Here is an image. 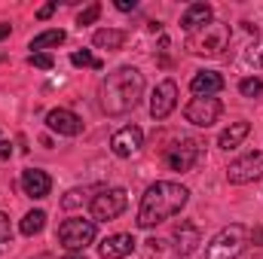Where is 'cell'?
<instances>
[{
  "instance_id": "cell-1",
  "label": "cell",
  "mask_w": 263,
  "mask_h": 259,
  "mask_svg": "<svg viewBox=\"0 0 263 259\" xmlns=\"http://www.w3.org/2000/svg\"><path fill=\"white\" fill-rule=\"evenodd\" d=\"M101 110L107 116H126L144 95V73L138 67H117L101 82Z\"/></svg>"
},
{
  "instance_id": "cell-33",
  "label": "cell",
  "mask_w": 263,
  "mask_h": 259,
  "mask_svg": "<svg viewBox=\"0 0 263 259\" xmlns=\"http://www.w3.org/2000/svg\"><path fill=\"white\" fill-rule=\"evenodd\" d=\"M248 241H254V244H263V226H260V229H254V232H248Z\"/></svg>"
},
{
  "instance_id": "cell-2",
  "label": "cell",
  "mask_w": 263,
  "mask_h": 259,
  "mask_svg": "<svg viewBox=\"0 0 263 259\" xmlns=\"http://www.w3.org/2000/svg\"><path fill=\"white\" fill-rule=\"evenodd\" d=\"M187 198H190V189L181 186V183H172V180H159V183H153V186L144 192V198H141V207H138V226H141V229H153V226L172 220L175 213L184 210Z\"/></svg>"
},
{
  "instance_id": "cell-10",
  "label": "cell",
  "mask_w": 263,
  "mask_h": 259,
  "mask_svg": "<svg viewBox=\"0 0 263 259\" xmlns=\"http://www.w3.org/2000/svg\"><path fill=\"white\" fill-rule=\"evenodd\" d=\"M175 104H178V85H175V79H162V82L153 89V98H150V116H153L156 122H162V119L172 116Z\"/></svg>"
},
{
  "instance_id": "cell-4",
  "label": "cell",
  "mask_w": 263,
  "mask_h": 259,
  "mask_svg": "<svg viewBox=\"0 0 263 259\" xmlns=\"http://www.w3.org/2000/svg\"><path fill=\"white\" fill-rule=\"evenodd\" d=\"M248 244V229L233 223V226H223L205 247V259H239L242 250Z\"/></svg>"
},
{
  "instance_id": "cell-32",
  "label": "cell",
  "mask_w": 263,
  "mask_h": 259,
  "mask_svg": "<svg viewBox=\"0 0 263 259\" xmlns=\"http://www.w3.org/2000/svg\"><path fill=\"white\" fill-rule=\"evenodd\" d=\"M12 156V146H9V140H0V159H9Z\"/></svg>"
},
{
  "instance_id": "cell-36",
  "label": "cell",
  "mask_w": 263,
  "mask_h": 259,
  "mask_svg": "<svg viewBox=\"0 0 263 259\" xmlns=\"http://www.w3.org/2000/svg\"><path fill=\"white\" fill-rule=\"evenodd\" d=\"M34 259H52V256L49 253H40V256H34Z\"/></svg>"
},
{
  "instance_id": "cell-19",
  "label": "cell",
  "mask_w": 263,
  "mask_h": 259,
  "mask_svg": "<svg viewBox=\"0 0 263 259\" xmlns=\"http://www.w3.org/2000/svg\"><path fill=\"white\" fill-rule=\"evenodd\" d=\"M248 131H251V125H248V122H233L230 128L220 131L217 146H220V149H233V146H239V143L248 137Z\"/></svg>"
},
{
  "instance_id": "cell-7",
  "label": "cell",
  "mask_w": 263,
  "mask_h": 259,
  "mask_svg": "<svg viewBox=\"0 0 263 259\" xmlns=\"http://www.w3.org/2000/svg\"><path fill=\"white\" fill-rule=\"evenodd\" d=\"M199 156H202V143L193 140V137H181L172 146H165V156L162 159H165V165L172 171H190L199 162Z\"/></svg>"
},
{
  "instance_id": "cell-27",
  "label": "cell",
  "mask_w": 263,
  "mask_h": 259,
  "mask_svg": "<svg viewBox=\"0 0 263 259\" xmlns=\"http://www.w3.org/2000/svg\"><path fill=\"white\" fill-rule=\"evenodd\" d=\"M245 64L263 67V43L257 46V49H248V52H245Z\"/></svg>"
},
{
  "instance_id": "cell-22",
  "label": "cell",
  "mask_w": 263,
  "mask_h": 259,
  "mask_svg": "<svg viewBox=\"0 0 263 259\" xmlns=\"http://www.w3.org/2000/svg\"><path fill=\"white\" fill-rule=\"evenodd\" d=\"M165 247H168V241H162V238H150V241H144V256L147 259H168L165 256Z\"/></svg>"
},
{
  "instance_id": "cell-8",
  "label": "cell",
  "mask_w": 263,
  "mask_h": 259,
  "mask_svg": "<svg viewBox=\"0 0 263 259\" xmlns=\"http://www.w3.org/2000/svg\"><path fill=\"white\" fill-rule=\"evenodd\" d=\"M263 177V153H245L242 159L230 162L227 168V180L233 186H245V183H254Z\"/></svg>"
},
{
  "instance_id": "cell-16",
  "label": "cell",
  "mask_w": 263,
  "mask_h": 259,
  "mask_svg": "<svg viewBox=\"0 0 263 259\" xmlns=\"http://www.w3.org/2000/svg\"><path fill=\"white\" fill-rule=\"evenodd\" d=\"M211 21H214V9H211L208 3H190V6L184 9V15H181V28H184L187 34H193V31L211 25Z\"/></svg>"
},
{
  "instance_id": "cell-5",
  "label": "cell",
  "mask_w": 263,
  "mask_h": 259,
  "mask_svg": "<svg viewBox=\"0 0 263 259\" xmlns=\"http://www.w3.org/2000/svg\"><path fill=\"white\" fill-rule=\"evenodd\" d=\"M59 241L65 244L67 250L83 253V250L95 241V220H83V217L65 220V223L59 226Z\"/></svg>"
},
{
  "instance_id": "cell-14",
  "label": "cell",
  "mask_w": 263,
  "mask_h": 259,
  "mask_svg": "<svg viewBox=\"0 0 263 259\" xmlns=\"http://www.w3.org/2000/svg\"><path fill=\"white\" fill-rule=\"evenodd\" d=\"M22 189H25L28 198H46L49 189H52V180H49L46 171H40V168H28V171H22Z\"/></svg>"
},
{
  "instance_id": "cell-24",
  "label": "cell",
  "mask_w": 263,
  "mask_h": 259,
  "mask_svg": "<svg viewBox=\"0 0 263 259\" xmlns=\"http://www.w3.org/2000/svg\"><path fill=\"white\" fill-rule=\"evenodd\" d=\"M239 92H242L245 98H257V95H263V82L257 76H245V79L239 82Z\"/></svg>"
},
{
  "instance_id": "cell-15",
  "label": "cell",
  "mask_w": 263,
  "mask_h": 259,
  "mask_svg": "<svg viewBox=\"0 0 263 259\" xmlns=\"http://www.w3.org/2000/svg\"><path fill=\"white\" fill-rule=\"evenodd\" d=\"M223 89V76L217 70H199L196 76L190 79V92L196 98H214Z\"/></svg>"
},
{
  "instance_id": "cell-21",
  "label": "cell",
  "mask_w": 263,
  "mask_h": 259,
  "mask_svg": "<svg viewBox=\"0 0 263 259\" xmlns=\"http://www.w3.org/2000/svg\"><path fill=\"white\" fill-rule=\"evenodd\" d=\"M43 226H46V213L43 210H31V213H25V220H22V235H40L43 232Z\"/></svg>"
},
{
  "instance_id": "cell-26",
  "label": "cell",
  "mask_w": 263,
  "mask_h": 259,
  "mask_svg": "<svg viewBox=\"0 0 263 259\" xmlns=\"http://www.w3.org/2000/svg\"><path fill=\"white\" fill-rule=\"evenodd\" d=\"M28 64L40 67V70H49V67H52V55H46V52H31V55H28Z\"/></svg>"
},
{
  "instance_id": "cell-23",
  "label": "cell",
  "mask_w": 263,
  "mask_h": 259,
  "mask_svg": "<svg viewBox=\"0 0 263 259\" xmlns=\"http://www.w3.org/2000/svg\"><path fill=\"white\" fill-rule=\"evenodd\" d=\"M70 64H73V67H95V70H101V67H104L95 55H92V52H89V49L73 52V55H70Z\"/></svg>"
},
{
  "instance_id": "cell-11",
  "label": "cell",
  "mask_w": 263,
  "mask_h": 259,
  "mask_svg": "<svg viewBox=\"0 0 263 259\" xmlns=\"http://www.w3.org/2000/svg\"><path fill=\"white\" fill-rule=\"evenodd\" d=\"M141 143H144V131L138 128V125H126V128H120L114 137H110V149H114L117 159H129V156H135V153L141 149Z\"/></svg>"
},
{
  "instance_id": "cell-34",
  "label": "cell",
  "mask_w": 263,
  "mask_h": 259,
  "mask_svg": "<svg viewBox=\"0 0 263 259\" xmlns=\"http://www.w3.org/2000/svg\"><path fill=\"white\" fill-rule=\"evenodd\" d=\"M3 37H9V25H6V21H0V40H3Z\"/></svg>"
},
{
  "instance_id": "cell-30",
  "label": "cell",
  "mask_w": 263,
  "mask_h": 259,
  "mask_svg": "<svg viewBox=\"0 0 263 259\" xmlns=\"http://www.w3.org/2000/svg\"><path fill=\"white\" fill-rule=\"evenodd\" d=\"M117 9L120 12H132V9H138V0H117Z\"/></svg>"
},
{
  "instance_id": "cell-12",
  "label": "cell",
  "mask_w": 263,
  "mask_h": 259,
  "mask_svg": "<svg viewBox=\"0 0 263 259\" xmlns=\"http://www.w3.org/2000/svg\"><path fill=\"white\" fill-rule=\"evenodd\" d=\"M46 125L52 131H59V134H65V137H77V134L83 131V119H80L73 110L59 107V110H49V113H46Z\"/></svg>"
},
{
  "instance_id": "cell-31",
  "label": "cell",
  "mask_w": 263,
  "mask_h": 259,
  "mask_svg": "<svg viewBox=\"0 0 263 259\" xmlns=\"http://www.w3.org/2000/svg\"><path fill=\"white\" fill-rule=\"evenodd\" d=\"M52 12H55V3H46V6H40V9H37V18H49Z\"/></svg>"
},
{
  "instance_id": "cell-17",
  "label": "cell",
  "mask_w": 263,
  "mask_h": 259,
  "mask_svg": "<svg viewBox=\"0 0 263 259\" xmlns=\"http://www.w3.org/2000/svg\"><path fill=\"white\" fill-rule=\"evenodd\" d=\"M135 247H138V241L132 235H110L98 244V253H101V259H123L129 256Z\"/></svg>"
},
{
  "instance_id": "cell-9",
  "label": "cell",
  "mask_w": 263,
  "mask_h": 259,
  "mask_svg": "<svg viewBox=\"0 0 263 259\" xmlns=\"http://www.w3.org/2000/svg\"><path fill=\"white\" fill-rule=\"evenodd\" d=\"M220 110H223V104H220L217 98H193V101L184 107V119H187L190 125L208 128V125H214V122H217Z\"/></svg>"
},
{
  "instance_id": "cell-20",
  "label": "cell",
  "mask_w": 263,
  "mask_h": 259,
  "mask_svg": "<svg viewBox=\"0 0 263 259\" xmlns=\"http://www.w3.org/2000/svg\"><path fill=\"white\" fill-rule=\"evenodd\" d=\"M65 31H43V34H37L34 40H31V49L34 52H40V49H52V46H62L65 43Z\"/></svg>"
},
{
  "instance_id": "cell-3",
  "label": "cell",
  "mask_w": 263,
  "mask_h": 259,
  "mask_svg": "<svg viewBox=\"0 0 263 259\" xmlns=\"http://www.w3.org/2000/svg\"><path fill=\"white\" fill-rule=\"evenodd\" d=\"M230 37H233L230 25H223V21H211V25L199 28V31H193V34L187 37V49H190L193 55L217 58V55H223V49L230 46Z\"/></svg>"
},
{
  "instance_id": "cell-28",
  "label": "cell",
  "mask_w": 263,
  "mask_h": 259,
  "mask_svg": "<svg viewBox=\"0 0 263 259\" xmlns=\"http://www.w3.org/2000/svg\"><path fill=\"white\" fill-rule=\"evenodd\" d=\"M83 195H86L83 189H70V192L62 198V207H67V210H70V207H77V204L83 201Z\"/></svg>"
},
{
  "instance_id": "cell-35",
  "label": "cell",
  "mask_w": 263,
  "mask_h": 259,
  "mask_svg": "<svg viewBox=\"0 0 263 259\" xmlns=\"http://www.w3.org/2000/svg\"><path fill=\"white\" fill-rule=\"evenodd\" d=\"M65 259H83V253H70V256H65Z\"/></svg>"
},
{
  "instance_id": "cell-6",
  "label": "cell",
  "mask_w": 263,
  "mask_h": 259,
  "mask_svg": "<svg viewBox=\"0 0 263 259\" xmlns=\"http://www.w3.org/2000/svg\"><path fill=\"white\" fill-rule=\"evenodd\" d=\"M129 207V195L126 189H101V192L92 198V220L95 223H110V220H117L123 210Z\"/></svg>"
},
{
  "instance_id": "cell-13",
  "label": "cell",
  "mask_w": 263,
  "mask_h": 259,
  "mask_svg": "<svg viewBox=\"0 0 263 259\" xmlns=\"http://www.w3.org/2000/svg\"><path fill=\"white\" fill-rule=\"evenodd\" d=\"M175 253L178 256H190L193 250H196V244H202V232H199L196 223H190V220H181L178 226H175Z\"/></svg>"
},
{
  "instance_id": "cell-18",
  "label": "cell",
  "mask_w": 263,
  "mask_h": 259,
  "mask_svg": "<svg viewBox=\"0 0 263 259\" xmlns=\"http://www.w3.org/2000/svg\"><path fill=\"white\" fill-rule=\"evenodd\" d=\"M92 43L98 49H107V52H117L123 43H126V31H114V28H101L92 34Z\"/></svg>"
},
{
  "instance_id": "cell-25",
  "label": "cell",
  "mask_w": 263,
  "mask_h": 259,
  "mask_svg": "<svg viewBox=\"0 0 263 259\" xmlns=\"http://www.w3.org/2000/svg\"><path fill=\"white\" fill-rule=\"evenodd\" d=\"M98 15H101V3H92V6H86V9L80 12V18H77V25H80V28H86V25H92V21H98Z\"/></svg>"
},
{
  "instance_id": "cell-29",
  "label": "cell",
  "mask_w": 263,
  "mask_h": 259,
  "mask_svg": "<svg viewBox=\"0 0 263 259\" xmlns=\"http://www.w3.org/2000/svg\"><path fill=\"white\" fill-rule=\"evenodd\" d=\"M12 238V226H9V217L6 213H0V244H6Z\"/></svg>"
}]
</instances>
